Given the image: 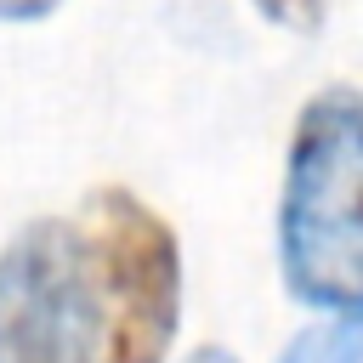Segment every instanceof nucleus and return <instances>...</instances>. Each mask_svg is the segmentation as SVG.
Wrapping results in <instances>:
<instances>
[{
    "label": "nucleus",
    "instance_id": "nucleus-1",
    "mask_svg": "<svg viewBox=\"0 0 363 363\" xmlns=\"http://www.w3.org/2000/svg\"><path fill=\"white\" fill-rule=\"evenodd\" d=\"M278 261L301 306L363 323V96L318 91L289 136Z\"/></svg>",
    "mask_w": 363,
    "mask_h": 363
},
{
    "label": "nucleus",
    "instance_id": "nucleus-2",
    "mask_svg": "<svg viewBox=\"0 0 363 363\" xmlns=\"http://www.w3.org/2000/svg\"><path fill=\"white\" fill-rule=\"evenodd\" d=\"M91 363H164L182 323V250L130 187H96L74 227Z\"/></svg>",
    "mask_w": 363,
    "mask_h": 363
},
{
    "label": "nucleus",
    "instance_id": "nucleus-3",
    "mask_svg": "<svg viewBox=\"0 0 363 363\" xmlns=\"http://www.w3.org/2000/svg\"><path fill=\"white\" fill-rule=\"evenodd\" d=\"M0 363H91L62 221H28L0 250Z\"/></svg>",
    "mask_w": 363,
    "mask_h": 363
},
{
    "label": "nucleus",
    "instance_id": "nucleus-4",
    "mask_svg": "<svg viewBox=\"0 0 363 363\" xmlns=\"http://www.w3.org/2000/svg\"><path fill=\"white\" fill-rule=\"evenodd\" d=\"M278 363H363V323L352 318H329L306 335H295L284 346Z\"/></svg>",
    "mask_w": 363,
    "mask_h": 363
},
{
    "label": "nucleus",
    "instance_id": "nucleus-5",
    "mask_svg": "<svg viewBox=\"0 0 363 363\" xmlns=\"http://www.w3.org/2000/svg\"><path fill=\"white\" fill-rule=\"evenodd\" d=\"M255 11L278 28H295V34H312L329 11V0H255Z\"/></svg>",
    "mask_w": 363,
    "mask_h": 363
},
{
    "label": "nucleus",
    "instance_id": "nucleus-6",
    "mask_svg": "<svg viewBox=\"0 0 363 363\" xmlns=\"http://www.w3.org/2000/svg\"><path fill=\"white\" fill-rule=\"evenodd\" d=\"M62 0H0V17H11V23H34V17H45V11H57Z\"/></svg>",
    "mask_w": 363,
    "mask_h": 363
},
{
    "label": "nucleus",
    "instance_id": "nucleus-7",
    "mask_svg": "<svg viewBox=\"0 0 363 363\" xmlns=\"http://www.w3.org/2000/svg\"><path fill=\"white\" fill-rule=\"evenodd\" d=\"M187 363H238V357H233V352H221V346H199Z\"/></svg>",
    "mask_w": 363,
    "mask_h": 363
}]
</instances>
